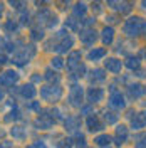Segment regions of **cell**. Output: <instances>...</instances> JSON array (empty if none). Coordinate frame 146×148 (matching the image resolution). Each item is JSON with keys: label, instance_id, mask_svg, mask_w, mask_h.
Wrapping results in <instances>:
<instances>
[{"label": "cell", "instance_id": "8fae6325", "mask_svg": "<svg viewBox=\"0 0 146 148\" xmlns=\"http://www.w3.org/2000/svg\"><path fill=\"white\" fill-rule=\"evenodd\" d=\"M146 126V111H139L134 114V118L131 120V128L133 130H141Z\"/></svg>", "mask_w": 146, "mask_h": 148}, {"label": "cell", "instance_id": "603a6c76", "mask_svg": "<svg viewBox=\"0 0 146 148\" xmlns=\"http://www.w3.org/2000/svg\"><path fill=\"white\" fill-rule=\"evenodd\" d=\"M133 9V3H131V0H119V7L118 10L121 14H129Z\"/></svg>", "mask_w": 146, "mask_h": 148}, {"label": "cell", "instance_id": "d4e9b609", "mask_svg": "<svg viewBox=\"0 0 146 148\" xmlns=\"http://www.w3.org/2000/svg\"><path fill=\"white\" fill-rule=\"evenodd\" d=\"M111 141H113V138H111L109 135H99V136H96V140H94V143L99 145V147H108Z\"/></svg>", "mask_w": 146, "mask_h": 148}, {"label": "cell", "instance_id": "836d02e7", "mask_svg": "<svg viewBox=\"0 0 146 148\" xmlns=\"http://www.w3.org/2000/svg\"><path fill=\"white\" fill-rule=\"evenodd\" d=\"M92 12H96V14L102 12V3H101L99 0H96V3H92Z\"/></svg>", "mask_w": 146, "mask_h": 148}, {"label": "cell", "instance_id": "b9f144b4", "mask_svg": "<svg viewBox=\"0 0 146 148\" xmlns=\"http://www.w3.org/2000/svg\"><path fill=\"white\" fill-rule=\"evenodd\" d=\"M5 62H7V57H5V56L2 54V56H0V66H3Z\"/></svg>", "mask_w": 146, "mask_h": 148}, {"label": "cell", "instance_id": "ee69618b", "mask_svg": "<svg viewBox=\"0 0 146 148\" xmlns=\"http://www.w3.org/2000/svg\"><path fill=\"white\" fill-rule=\"evenodd\" d=\"M0 148H12V145L7 141V143H2V145H0Z\"/></svg>", "mask_w": 146, "mask_h": 148}, {"label": "cell", "instance_id": "9a60e30c", "mask_svg": "<svg viewBox=\"0 0 146 148\" xmlns=\"http://www.w3.org/2000/svg\"><path fill=\"white\" fill-rule=\"evenodd\" d=\"M145 92H146V88L143 84H131L128 88V94H129V98H133V99L141 98Z\"/></svg>", "mask_w": 146, "mask_h": 148}, {"label": "cell", "instance_id": "f35d334b", "mask_svg": "<svg viewBox=\"0 0 146 148\" xmlns=\"http://www.w3.org/2000/svg\"><path fill=\"white\" fill-rule=\"evenodd\" d=\"M69 3H71V0H59V7H61V9H65Z\"/></svg>", "mask_w": 146, "mask_h": 148}, {"label": "cell", "instance_id": "c3c4849f", "mask_svg": "<svg viewBox=\"0 0 146 148\" xmlns=\"http://www.w3.org/2000/svg\"><path fill=\"white\" fill-rule=\"evenodd\" d=\"M2 12H3V9H2V5H0V17H2Z\"/></svg>", "mask_w": 146, "mask_h": 148}, {"label": "cell", "instance_id": "30bf717a", "mask_svg": "<svg viewBox=\"0 0 146 148\" xmlns=\"http://www.w3.org/2000/svg\"><path fill=\"white\" fill-rule=\"evenodd\" d=\"M52 125H54V118L50 114H40L35 120V126L40 130H49L52 128Z\"/></svg>", "mask_w": 146, "mask_h": 148}, {"label": "cell", "instance_id": "83f0119b", "mask_svg": "<svg viewBox=\"0 0 146 148\" xmlns=\"http://www.w3.org/2000/svg\"><path fill=\"white\" fill-rule=\"evenodd\" d=\"M104 120L108 121V125H114L118 121V114H114L111 111H104Z\"/></svg>", "mask_w": 146, "mask_h": 148}, {"label": "cell", "instance_id": "ffe728a7", "mask_svg": "<svg viewBox=\"0 0 146 148\" xmlns=\"http://www.w3.org/2000/svg\"><path fill=\"white\" fill-rule=\"evenodd\" d=\"M10 135H12L15 140H24L25 136H27V131H25V128H24V126H12V130H10Z\"/></svg>", "mask_w": 146, "mask_h": 148}, {"label": "cell", "instance_id": "cb8c5ba5", "mask_svg": "<svg viewBox=\"0 0 146 148\" xmlns=\"http://www.w3.org/2000/svg\"><path fill=\"white\" fill-rule=\"evenodd\" d=\"M91 74H92V76H91L92 83H101V81H104V79H106V74H104L102 69H94Z\"/></svg>", "mask_w": 146, "mask_h": 148}, {"label": "cell", "instance_id": "ab89813d", "mask_svg": "<svg viewBox=\"0 0 146 148\" xmlns=\"http://www.w3.org/2000/svg\"><path fill=\"white\" fill-rule=\"evenodd\" d=\"M29 17H30V15H29V12H27V14L24 12V14H22V24H29Z\"/></svg>", "mask_w": 146, "mask_h": 148}, {"label": "cell", "instance_id": "60d3db41", "mask_svg": "<svg viewBox=\"0 0 146 148\" xmlns=\"http://www.w3.org/2000/svg\"><path fill=\"white\" fill-rule=\"evenodd\" d=\"M108 22H111V24L118 22V18H116V15H109V17H108Z\"/></svg>", "mask_w": 146, "mask_h": 148}, {"label": "cell", "instance_id": "6da1fadb", "mask_svg": "<svg viewBox=\"0 0 146 148\" xmlns=\"http://www.w3.org/2000/svg\"><path fill=\"white\" fill-rule=\"evenodd\" d=\"M74 46V39L72 36L67 32V30H59L54 37H52V40H50V44L47 49H54L57 52H67V51H71V47Z\"/></svg>", "mask_w": 146, "mask_h": 148}, {"label": "cell", "instance_id": "7402d4cb", "mask_svg": "<svg viewBox=\"0 0 146 148\" xmlns=\"http://www.w3.org/2000/svg\"><path fill=\"white\" fill-rule=\"evenodd\" d=\"M86 12H87V5H86V3H82V2H77V3L74 5V9H72L74 17H84V15H86Z\"/></svg>", "mask_w": 146, "mask_h": 148}, {"label": "cell", "instance_id": "4dcf8cb0", "mask_svg": "<svg viewBox=\"0 0 146 148\" xmlns=\"http://www.w3.org/2000/svg\"><path fill=\"white\" fill-rule=\"evenodd\" d=\"M15 121V120H20V111L18 110H12L9 113V116H5V121Z\"/></svg>", "mask_w": 146, "mask_h": 148}, {"label": "cell", "instance_id": "9c48e42d", "mask_svg": "<svg viewBox=\"0 0 146 148\" xmlns=\"http://www.w3.org/2000/svg\"><path fill=\"white\" fill-rule=\"evenodd\" d=\"M79 37H81V42L84 46H92V44L96 42V39H98L96 32H94L92 29H84V30H81Z\"/></svg>", "mask_w": 146, "mask_h": 148}, {"label": "cell", "instance_id": "e575fe53", "mask_svg": "<svg viewBox=\"0 0 146 148\" xmlns=\"http://www.w3.org/2000/svg\"><path fill=\"white\" fill-rule=\"evenodd\" d=\"M65 25H69V27L74 29V30H79V24H77L74 18H69V22H65Z\"/></svg>", "mask_w": 146, "mask_h": 148}, {"label": "cell", "instance_id": "7c38bea8", "mask_svg": "<svg viewBox=\"0 0 146 148\" xmlns=\"http://www.w3.org/2000/svg\"><path fill=\"white\" fill-rule=\"evenodd\" d=\"M102 96H104V91L101 88H89L87 89V101L91 103V104L102 101Z\"/></svg>", "mask_w": 146, "mask_h": 148}, {"label": "cell", "instance_id": "4316f807", "mask_svg": "<svg viewBox=\"0 0 146 148\" xmlns=\"http://www.w3.org/2000/svg\"><path fill=\"white\" fill-rule=\"evenodd\" d=\"M46 79L49 81V83H59V79H61V76L55 73V71H52V69H47L46 71Z\"/></svg>", "mask_w": 146, "mask_h": 148}, {"label": "cell", "instance_id": "277c9868", "mask_svg": "<svg viewBox=\"0 0 146 148\" xmlns=\"http://www.w3.org/2000/svg\"><path fill=\"white\" fill-rule=\"evenodd\" d=\"M34 56H35V47L27 46V47H24V49H20L17 54L14 56L12 62H15L17 66H25V64H29V61H30Z\"/></svg>", "mask_w": 146, "mask_h": 148}, {"label": "cell", "instance_id": "bcb514c9", "mask_svg": "<svg viewBox=\"0 0 146 148\" xmlns=\"http://www.w3.org/2000/svg\"><path fill=\"white\" fill-rule=\"evenodd\" d=\"M49 0H39V5H46Z\"/></svg>", "mask_w": 146, "mask_h": 148}, {"label": "cell", "instance_id": "e0dca14e", "mask_svg": "<svg viewBox=\"0 0 146 148\" xmlns=\"http://www.w3.org/2000/svg\"><path fill=\"white\" fill-rule=\"evenodd\" d=\"M101 39H102V44H104V46L113 44V40H114V29L106 27L102 32H101Z\"/></svg>", "mask_w": 146, "mask_h": 148}, {"label": "cell", "instance_id": "d6986e66", "mask_svg": "<svg viewBox=\"0 0 146 148\" xmlns=\"http://www.w3.org/2000/svg\"><path fill=\"white\" fill-rule=\"evenodd\" d=\"M35 92L37 91L32 84H25V86L20 88V94H22V98H25V99H32V98L35 96Z\"/></svg>", "mask_w": 146, "mask_h": 148}, {"label": "cell", "instance_id": "ac0fdd59", "mask_svg": "<svg viewBox=\"0 0 146 148\" xmlns=\"http://www.w3.org/2000/svg\"><path fill=\"white\" fill-rule=\"evenodd\" d=\"M128 138V128L126 126H123V125H119L118 128H116V145H123L124 141Z\"/></svg>", "mask_w": 146, "mask_h": 148}, {"label": "cell", "instance_id": "5b68a950", "mask_svg": "<svg viewBox=\"0 0 146 148\" xmlns=\"http://www.w3.org/2000/svg\"><path fill=\"white\" fill-rule=\"evenodd\" d=\"M82 99H84V91L81 86H72L69 91V104L74 108H81L82 106Z\"/></svg>", "mask_w": 146, "mask_h": 148}, {"label": "cell", "instance_id": "1f68e13d", "mask_svg": "<svg viewBox=\"0 0 146 148\" xmlns=\"http://www.w3.org/2000/svg\"><path fill=\"white\" fill-rule=\"evenodd\" d=\"M32 39L34 40L44 39V29H32Z\"/></svg>", "mask_w": 146, "mask_h": 148}, {"label": "cell", "instance_id": "d6a6232c", "mask_svg": "<svg viewBox=\"0 0 146 148\" xmlns=\"http://www.w3.org/2000/svg\"><path fill=\"white\" fill-rule=\"evenodd\" d=\"M71 147H72V140H71V138L62 140V141L57 145V148H71Z\"/></svg>", "mask_w": 146, "mask_h": 148}, {"label": "cell", "instance_id": "d590c367", "mask_svg": "<svg viewBox=\"0 0 146 148\" xmlns=\"http://www.w3.org/2000/svg\"><path fill=\"white\" fill-rule=\"evenodd\" d=\"M30 148H47L46 143L42 141V140H39V141H34L32 145H30Z\"/></svg>", "mask_w": 146, "mask_h": 148}, {"label": "cell", "instance_id": "8992f818", "mask_svg": "<svg viewBox=\"0 0 146 148\" xmlns=\"http://www.w3.org/2000/svg\"><path fill=\"white\" fill-rule=\"evenodd\" d=\"M18 73L17 71H5V73L0 74V86L2 88H9V86H14V84L18 81Z\"/></svg>", "mask_w": 146, "mask_h": 148}, {"label": "cell", "instance_id": "484cf974", "mask_svg": "<svg viewBox=\"0 0 146 148\" xmlns=\"http://www.w3.org/2000/svg\"><path fill=\"white\" fill-rule=\"evenodd\" d=\"M126 67L131 69V71L138 69V67H139V59H138V57H133V56L128 57V59H126Z\"/></svg>", "mask_w": 146, "mask_h": 148}, {"label": "cell", "instance_id": "7bdbcfd3", "mask_svg": "<svg viewBox=\"0 0 146 148\" xmlns=\"http://www.w3.org/2000/svg\"><path fill=\"white\" fill-rule=\"evenodd\" d=\"M32 81H34V83H39V81H42V76H32Z\"/></svg>", "mask_w": 146, "mask_h": 148}, {"label": "cell", "instance_id": "f546056e", "mask_svg": "<svg viewBox=\"0 0 146 148\" xmlns=\"http://www.w3.org/2000/svg\"><path fill=\"white\" fill-rule=\"evenodd\" d=\"M3 29H5L7 32H15V30H17V22H15V20H7L5 25H3Z\"/></svg>", "mask_w": 146, "mask_h": 148}, {"label": "cell", "instance_id": "44dd1931", "mask_svg": "<svg viewBox=\"0 0 146 148\" xmlns=\"http://www.w3.org/2000/svg\"><path fill=\"white\" fill-rule=\"evenodd\" d=\"M65 130L67 131H76V130L79 128V118L77 116H69L67 120H65Z\"/></svg>", "mask_w": 146, "mask_h": 148}, {"label": "cell", "instance_id": "4fadbf2b", "mask_svg": "<svg viewBox=\"0 0 146 148\" xmlns=\"http://www.w3.org/2000/svg\"><path fill=\"white\" fill-rule=\"evenodd\" d=\"M104 66H106V69H108L109 73H113V74H118V73H121V67H123V62H121L119 59H116V57H111V59H108V61L104 62Z\"/></svg>", "mask_w": 146, "mask_h": 148}, {"label": "cell", "instance_id": "52a82bcc", "mask_svg": "<svg viewBox=\"0 0 146 148\" xmlns=\"http://www.w3.org/2000/svg\"><path fill=\"white\" fill-rule=\"evenodd\" d=\"M109 106L114 110H124L126 108V101H124V96L118 91H113V94L109 96Z\"/></svg>", "mask_w": 146, "mask_h": 148}, {"label": "cell", "instance_id": "7dc6e473", "mask_svg": "<svg viewBox=\"0 0 146 148\" xmlns=\"http://www.w3.org/2000/svg\"><path fill=\"white\" fill-rule=\"evenodd\" d=\"M141 7H143V9H146V0H143V2H141Z\"/></svg>", "mask_w": 146, "mask_h": 148}, {"label": "cell", "instance_id": "7a4b0ae2", "mask_svg": "<svg viewBox=\"0 0 146 148\" xmlns=\"http://www.w3.org/2000/svg\"><path fill=\"white\" fill-rule=\"evenodd\" d=\"M146 32V20L139 17H131L124 22V34L129 37H138Z\"/></svg>", "mask_w": 146, "mask_h": 148}, {"label": "cell", "instance_id": "f6af8a7d", "mask_svg": "<svg viewBox=\"0 0 146 148\" xmlns=\"http://www.w3.org/2000/svg\"><path fill=\"white\" fill-rule=\"evenodd\" d=\"M106 2H108V3H109L111 7H114V5H116V0H106Z\"/></svg>", "mask_w": 146, "mask_h": 148}, {"label": "cell", "instance_id": "ba28073f", "mask_svg": "<svg viewBox=\"0 0 146 148\" xmlns=\"http://www.w3.org/2000/svg\"><path fill=\"white\" fill-rule=\"evenodd\" d=\"M79 66H81V52H79V51H74V52H71L69 57H67V69H69L71 73H76Z\"/></svg>", "mask_w": 146, "mask_h": 148}, {"label": "cell", "instance_id": "2e32d148", "mask_svg": "<svg viewBox=\"0 0 146 148\" xmlns=\"http://www.w3.org/2000/svg\"><path fill=\"white\" fill-rule=\"evenodd\" d=\"M104 56H106V49H104V47H94V49H91V51H89L87 59H89V61H92V62H96V61L102 59Z\"/></svg>", "mask_w": 146, "mask_h": 148}, {"label": "cell", "instance_id": "8d00e7d4", "mask_svg": "<svg viewBox=\"0 0 146 148\" xmlns=\"http://www.w3.org/2000/svg\"><path fill=\"white\" fill-rule=\"evenodd\" d=\"M9 3L14 9H20L22 7V0H9Z\"/></svg>", "mask_w": 146, "mask_h": 148}, {"label": "cell", "instance_id": "74e56055", "mask_svg": "<svg viewBox=\"0 0 146 148\" xmlns=\"http://www.w3.org/2000/svg\"><path fill=\"white\" fill-rule=\"evenodd\" d=\"M136 148H146V135L136 143Z\"/></svg>", "mask_w": 146, "mask_h": 148}, {"label": "cell", "instance_id": "5bb4252c", "mask_svg": "<svg viewBox=\"0 0 146 148\" xmlns=\"http://www.w3.org/2000/svg\"><path fill=\"white\" fill-rule=\"evenodd\" d=\"M86 125H87V130L92 131V133L102 130V123L99 121V118H98L96 114H89V116H87V120H86Z\"/></svg>", "mask_w": 146, "mask_h": 148}, {"label": "cell", "instance_id": "f1b7e54d", "mask_svg": "<svg viewBox=\"0 0 146 148\" xmlns=\"http://www.w3.org/2000/svg\"><path fill=\"white\" fill-rule=\"evenodd\" d=\"M50 64H52V67H55V69H62V67H64V59L59 57V56H55V57H52Z\"/></svg>", "mask_w": 146, "mask_h": 148}, {"label": "cell", "instance_id": "3957f363", "mask_svg": "<svg viewBox=\"0 0 146 148\" xmlns=\"http://www.w3.org/2000/svg\"><path fill=\"white\" fill-rule=\"evenodd\" d=\"M62 88L59 84H49V86H44L40 89V98L47 103H57L61 98H62Z\"/></svg>", "mask_w": 146, "mask_h": 148}]
</instances>
